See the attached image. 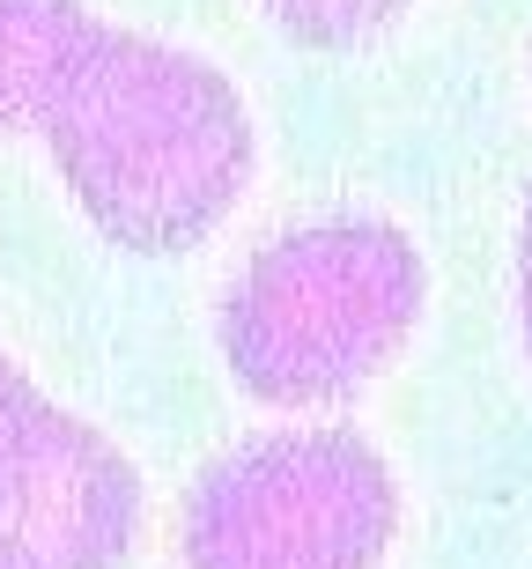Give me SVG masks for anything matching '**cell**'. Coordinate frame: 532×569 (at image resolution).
Masks as SVG:
<instances>
[{"label":"cell","instance_id":"obj_1","mask_svg":"<svg viewBox=\"0 0 532 569\" xmlns=\"http://www.w3.org/2000/svg\"><path fill=\"white\" fill-rule=\"evenodd\" d=\"M82 214L127 252H192L252 178V119L222 67L89 22L38 104Z\"/></svg>","mask_w":532,"mask_h":569},{"label":"cell","instance_id":"obj_2","mask_svg":"<svg viewBox=\"0 0 532 569\" xmlns=\"http://www.w3.org/2000/svg\"><path fill=\"white\" fill-rule=\"evenodd\" d=\"M422 289V252L392 222H311L230 281L222 356L267 407H341L406 348Z\"/></svg>","mask_w":532,"mask_h":569},{"label":"cell","instance_id":"obj_3","mask_svg":"<svg viewBox=\"0 0 532 569\" xmlns=\"http://www.w3.org/2000/svg\"><path fill=\"white\" fill-rule=\"evenodd\" d=\"M392 473L355 429H274L222 451L185 496L192 569H378Z\"/></svg>","mask_w":532,"mask_h":569},{"label":"cell","instance_id":"obj_4","mask_svg":"<svg viewBox=\"0 0 532 569\" xmlns=\"http://www.w3.org/2000/svg\"><path fill=\"white\" fill-rule=\"evenodd\" d=\"M141 532V473L0 356V555L30 569H119Z\"/></svg>","mask_w":532,"mask_h":569},{"label":"cell","instance_id":"obj_5","mask_svg":"<svg viewBox=\"0 0 532 569\" xmlns=\"http://www.w3.org/2000/svg\"><path fill=\"white\" fill-rule=\"evenodd\" d=\"M89 16L74 0H0V133L38 127L52 74L67 67Z\"/></svg>","mask_w":532,"mask_h":569},{"label":"cell","instance_id":"obj_6","mask_svg":"<svg viewBox=\"0 0 532 569\" xmlns=\"http://www.w3.org/2000/svg\"><path fill=\"white\" fill-rule=\"evenodd\" d=\"M400 8H406V0H267V16H274L289 38H297V44H325V52L392 30Z\"/></svg>","mask_w":532,"mask_h":569},{"label":"cell","instance_id":"obj_7","mask_svg":"<svg viewBox=\"0 0 532 569\" xmlns=\"http://www.w3.org/2000/svg\"><path fill=\"white\" fill-rule=\"evenodd\" d=\"M518 318H525V356H532V200H525V237H518Z\"/></svg>","mask_w":532,"mask_h":569},{"label":"cell","instance_id":"obj_8","mask_svg":"<svg viewBox=\"0 0 532 569\" xmlns=\"http://www.w3.org/2000/svg\"><path fill=\"white\" fill-rule=\"evenodd\" d=\"M0 569H30V562H16V555H0Z\"/></svg>","mask_w":532,"mask_h":569}]
</instances>
